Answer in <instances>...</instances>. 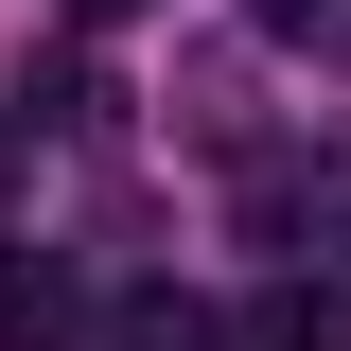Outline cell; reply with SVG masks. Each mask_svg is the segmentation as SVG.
Here are the masks:
<instances>
[{
	"mask_svg": "<svg viewBox=\"0 0 351 351\" xmlns=\"http://www.w3.org/2000/svg\"><path fill=\"white\" fill-rule=\"evenodd\" d=\"M334 246H351V176H334Z\"/></svg>",
	"mask_w": 351,
	"mask_h": 351,
	"instance_id": "6",
	"label": "cell"
},
{
	"mask_svg": "<svg viewBox=\"0 0 351 351\" xmlns=\"http://www.w3.org/2000/svg\"><path fill=\"white\" fill-rule=\"evenodd\" d=\"M71 18H141V0H71Z\"/></svg>",
	"mask_w": 351,
	"mask_h": 351,
	"instance_id": "5",
	"label": "cell"
},
{
	"mask_svg": "<svg viewBox=\"0 0 351 351\" xmlns=\"http://www.w3.org/2000/svg\"><path fill=\"white\" fill-rule=\"evenodd\" d=\"M228 351H351V281H263L228 316Z\"/></svg>",
	"mask_w": 351,
	"mask_h": 351,
	"instance_id": "1",
	"label": "cell"
},
{
	"mask_svg": "<svg viewBox=\"0 0 351 351\" xmlns=\"http://www.w3.org/2000/svg\"><path fill=\"white\" fill-rule=\"evenodd\" d=\"M53 334H71V281H53V263H18V246H0V351H53Z\"/></svg>",
	"mask_w": 351,
	"mask_h": 351,
	"instance_id": "2",
	"label": "cell"
},
{
	"mask_svg": "<svg viewBox=\"0 0 351 351\" xmlns=\"http://www.w3.org/2000/svg\"><path fill=\"white\" fill-rule=\"evenodd\" d=\"M123 351H211V316H193V299H141V316H123Z\"/></svg>",
	"mask_w": 351,
	"mask_h": 351,
	"instance_id": "4",
	"label": "cell"
},
{
	"mask_svg": "<svg viewBox=\"0 0 351 351\" xmlns=\"http://www.w3.org/2000/svg\"><path fill=\"white\" fill-rule=\"evenodd\" d=\"M281 53H316V71H351V0H246Z\"/></svg>",
	"mask_w": 351,
	"mask_h": 351,
	"instance_id": "3",
	"label": "cell"
}]
</instances>
